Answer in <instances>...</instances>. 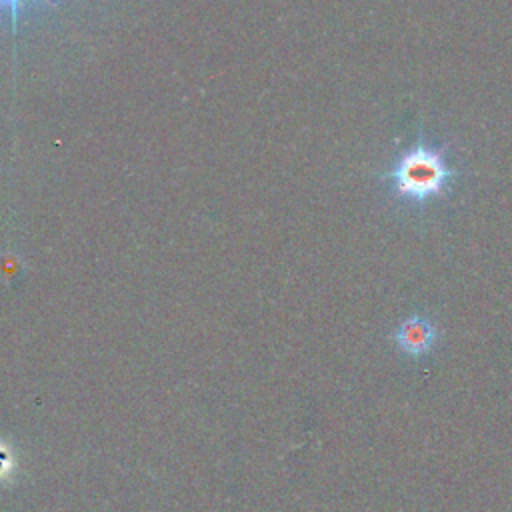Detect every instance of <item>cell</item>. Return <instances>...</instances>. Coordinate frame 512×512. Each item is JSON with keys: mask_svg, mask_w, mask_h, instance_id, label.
Wrapping results in <instances>:
<instances>
[{"mask_svg": "<svg viewBox=\"0 0 512 512\" xmlns=\"http://www.w3.org/2000/svg\"><path fill=\"white\" fill-rule=\"evenodd\" d=\"M462 170L452 162L450 146L446 142H432L418 134L416 140L404 148L380 174L390 196L412 210H424L436 200L452 194Z\"/></svg>", "mask_w": 512, "mask_h": 512, "instance_id": "obj_1", "label": "cell"}, {"mask_svg": "<svg viewBox=\"0 0 512 512\" xmlns=\"http://www.w3.org/2000/svg\"><path fill=\"white\" fill-rule=\"evenodd\" d=\"M392 340L402 354L410 358H420L434 348L438 340V328L428 316L412 314L394 328Z\"/></svg>", "mask_w": 512, "mask_h": 512, "instance_id": "obj_2", "label": "cell"}, {"mask_svg": "<svg viewBox=\"0 0 512 512\" xmlns=\"http://www.w3.org/2000/svg\"><path fill=\"white\" fill-rule=\"evenodd\" d=\"M22 2H24V0H0V10L6 12L8 18H10L12 36H16V32H18V14H20V4H22ZM40 2L48 4L50 8H56V6H58L54 0H40Z\"/></svg>", "mask_w": 512, "mask_h": 512, "instance_id": "obj_3", "label": "cell"}]
</instances>
